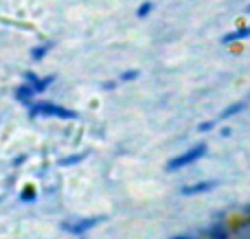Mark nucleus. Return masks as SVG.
I'll use <instances>...</instances> for the list:
<instances>
[{
	"label": "nucleus",
	"instance_id": "1",
	"mask_svg": "<svg viewBox=\"0 0 250 239\" xmlns=\"http://www.w3.org/2000/svg\"><path fill=\"white\" fill-rule=\"evenodd\" d=\"M29 114L31 117H55V119H64V121H73L77 119V112L68 108H62V105L48 103V101H40V103H29Z\"/></svg>",
	"mask_w": 250,
	"mask_h": 239
},
{
	"label": "nucleus",
	"instance_id": "2",
	"mask_svg": "<svg viewBox=\"0 0 250 239\" xmlns=\"http://www.w3.org/2000/svg\"><path fill=\"white\" fill-rule=\"evenodd\" d=\"M204 154H207V145H195V147L182 152L180 156L171 158V160L167 162V171H178V169H182V167H187V165H193V162L200 160Z\"/></svg>",
	"mask_w": 250,
	"mask_h": 239
},
{
	"label": "nucleus",
	"instance_id": "3",
	"mask_svg": "<svg viewBox=\"0 0 250 239\" xmlns=\"http://www.w3.org/2000/svg\"><path fill=\"white\" fill-rule=\"evenodd\" d=\"M104 215H95V218H83V219H77L75 224H64V231H68V233H73V235H83V233H88L90 228H95L97 224H101L104 222Z\"/></svg>",
	"mask_w": 250,
	"mask_h": 239
},
{
	"label": "nucleus",
	"instance_id": "4",
	"mask_svg": "<svg viewBox=\"0 0 250 239\" xmlns=\"http://www.w3.org/2000/svg\"><path fill=\"white\" fill-rule=\"evenodd\" d=\"M246 38H250V24L248 26H239V29L226 33L224 38H222V44H224V46H230V44L239 42V40H246Z\"/></svg>",
	"mask_w": 250,
	"mask_h": 239
},
{
	"label": "nucleus",
	"instance_id": "5",
	"mask_svg": "<svg viewBox=\"0 0 250 239\" xmlns=\"http://www.w3.org/2000/svg\"><path fill=\"white\" fill-rule=\"evenodd\" d=\"M217 182H213V180H207V182H195V184H187V187H182V196H195V193H207L211 191V189H215Z\"/></svg>",
	"mask_w": 250,
	"mask_h": 239
},
{
	"label": "nucleus",
	"instance_id": "6",
	"mask_svg": "<svg viewBox=\"0 0 250 239\" xmlns=\"http://www.w3.org/2000/svg\"><path fill=\"white\" fill-rule=\"evenodd\" d=\"M35 95H38V92H35L33 86H29V83H22V86H18L16 90H13V97H16L20 103H31Z\"/></svg>",
	"mask_w": 250,
	"mask_h": 239
},
{
	"label": "nucleus",
	"instance_id": "7",
	"mask_svg": "<svg viewBox=\"0 0 250 239\" xmlns=\"http://www.w3.org/2000/svg\"><path fill=\"white\" fill-rule=\"evenodd\" d=\"M53 46H55V42H44V44H38V46H33V48H31V53H29L31 60H33V61H42L44 57H46L48 53L53 51Z\"/></svg>",
	"mask_w": 250,
	"mask_h": 239
},
{
	"label": "nucleus",
	"instance_id": "8",
	"mask_svg": "<svg viewBox=\"0 0 250 239\" xmlns=\"http://www.w3.org/2000/svg\"><path fill=\"white\" fill-rule=\"evenodd\" d=\"M86 156H88L86 152H82V154H73V156H66V158H62V160H60V165H62V167H73V165H79V162H83V160H86Z\"/></svg>",
	"mask_w": 250,
	"mask_h": 239
},
{
	"label": "nucleus",
	"instance_id": "9",
	"mask_svg": "<svg viewBox=\"0 0 250 239\" xmlns=\"http://www.w3.org/2000/svg\"><path fill=\"white\" fill-rule=\"evenodd\" d=\"M208 239H230V233H229V228H226L224 224H217V226L211 228Z\"/></svg>",
	"mask_w": 250,
	"mask_h": 239
},
{
	"label": "nucleus",
	"instance_id": "10",
	"mask_svg": "<svg viewBox=\"0 0 250 239\" xmlns=\"http://www.w3.org/2000/svg\"><path fill=\"white\" fill-rule=\"evenodd\" d=\"M244 108H246V103H233V105H229V108H226L224 112H222V114H220V117H217V119H220V121H224V119H230V117H233V114L242 112Z\"/></svg>",
	"mask_w": 250,
	"mask_h": 239
},
{
	"label": "nucleus",
	"instance_id": "11",
	"mask_svg": "<svg viewBox=\"0 0 250 239\" xmlns=\"http://www.w3.org/2000/svg\"><path fill=\"white\" fill-rule=\"evenodd\" d=\"M55 83V75H46V77H40V86H38V95H42L44 90H48V88Z\"/></svg>",
	"mask_w": 250,
	"mask_h": 239
},
{
	"label": "nucleus",
	"instance_id": "12",
	"mask_svg": "<svg viewBox=\"0 0 250 239\" xmlns=\"http://www.w3.org/2000/svg\"><path fill=\"white\" fill-rule=\"evenodd\" d=\"M151 11H154V4H151V2H143L141 7L136 9V18H141V20H143V18H147Z\"/></svg>",
	"mask_w": 250,
	"mask_h": 239
},
{
	"label": "nucleus",
	"instance_id": "13",
	"mask_svg": "<svg viewBox=\"0 0 250 239\" xmlns=\"http://www.w3.org/2000/svg\"><path fill=\"white\" fill-rule=\"evenodd\" d=\"M24 81L29 83V86H33V90L38 92V86H40V75H35V73H24Z\"/></svg>",
	"mask_w": 250,
	"mask_h": 239
},
{
	"label": "nucleus",
	"instance_id": "14",
	"mask_svg": "<svg viewBox=\"0 0 250 239\" xmlns=\"http://www.w3.org/2000/svg\"><path fill=\"white\" fill-rule=\"evenodd\" d=\"M35 198H38V193H35L33 187H24V191L20 193V200L22 202H33Z\"/></svg>",
	"mask_w": 250,
	"mask_h": 239
},
{
	"label": "nucleus",
	"instance_id": "15",
	"mask_svg": "<svg viewBox=\"0 0 250 239\" xmlns=\"http://www.w3.org/2000/svg\"><path fill=\"white\" fill-rule=\"evenodd\" d=\"M138 75H141V73H138L136 68H132V70H125V73H121V77H119V79H121V81H132V79H136Z\"/></svg>",
	"mask_w": 250,
	"mask_h": 239
},
{
	"label": "nucleus",
	"instance_id": "16",
	"mask_svg": "<svg viewBox=\"0 0 250 239\" xmlns=\"http://www.w3.org/2000/svg\"><path fill=\"white\" fill-rule=\"evenodd\" d=\"M213 125H215V121H207V123H200V125H198V130H200V132H208V130H213Z\"/></svg>",
	"mask_w": 250,
	"mask_h": 239
},
{
	"label": "nucleus",
	"instance_id": "17",
	"mask_svg": "<svg viewBox=\"0 0 250 239\" xmlns=\"http://www.w3.org/2000/svg\"><path fill=\"white\" fill-rule=\"evenodd\" d=\"M26 160V156H18V158H13V167H18V165H22V162Z\"/></svg>",
	"mask_w": 250,
	"mask_h": 239
},
{
	"label": "nucleus",
	"instance_id": "18",
	"mask_svg": "<svg viewBox=\"0 0 250 239\" xmlns=\"http://www.w3.org/2000/svg\"><path fill=\"white\" fill-rule=\"evenodd\" d=\"M112 88H114L112 81H105V83H104V90H112Z\"/></svg>",
	"mask_w": 250,
	"mask_h": 239
},
{
	"label": "nucleus",
	"instance_id": "19",
	"mask_svg": "<svg viewBox=\"0 0 250 239\" xmlns=\"http://www.w3.org/2000/svg\"><path fill=\"white\" fill-rule=\"evenodd\" d=\"M171 239H193V237H189V235H176V237H171Z\"/></svg>",
	"mask_w": 250,
	"mask_h": 239
},
{
	"label": "nucleus",
	"instance_id": "20",
	"mask_svg": "<svg viewBox=\"0 0 250 239\" xmlns=\"http://www.w3.org/2000/svg\"><path fill=\"white\" fill-rule=\"evenodd\" d=\"M244 211H246V215H250V204L246 206V209H244Z\"/></svg>",
	"mask_w": 250,
	"mask_h": 239
},
{
	"label": "nucleus",
	"instance_id": "21",
	"mask_svg": "<svg viewBox=\"0 0 250 239\" xmlns=\"http://www.w3.org/2000/svg\"><path fill=\"white\" fill-rule=\"evenodd\" d=\"M246 13H250V4H248V7H246Z\"/></svg>",
	"mask_w": 250,
	"mask_h": 239
},
{
	"label": "nucleus",
	"instance_id": "22",
	"mask_svg": "<svg viewBox=\"0 0 250 239\" xmlns=\"http://www.w3.org/2000/svg\"><path fill=\"white\" fill-rule=\"evenodd\" d=\"M248 99H250V95H248Z\"/></svg>",
	"mask_w": 250,
	"mask_h": 239
}]
</instances>
